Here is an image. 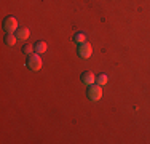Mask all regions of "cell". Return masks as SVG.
<instances>
[{"mask_svg": "<svg viewBox=\"0 0 150 144\" xmlns=\"http://www.w3.org/2000/svg\"><path fill=\"white\" fill-rule=\"evenodd\" d=\"M32 50H34V46H32L30 43H27V45H24L23 53H26V55H32Z\"/></svg>", "mask_w": 150, "mask_h": 144, "instance_id": "11", "label": "cell"}, {"mask_svg": "<svg viewBox=\"0 0 150 144\" xmlns=\"http://www.w3.org/2000/svg\"><path fill=\"white\" fill-rule=\"evenodd\" d=\"M27 67H29L30 71H38L42 67V59L40 56H38V53H32V55H29V58H27Z\"/></svg>", "mask_w": 150, "mask_h": 144, "instance_id": "3", "label": "cell"}, {"mask_svg": "<svg viewBox=\"0 0 150 144\" xmlns=\"http://www.w3.org/2000/svg\"><path fill=\"white\" fill-rule=\"evenodd\" d=\"M78 56L80 58H83V59H86V58H90L91 56V53H93V48H91V45L88 42H83V43H80L78 45Z\"/></svg>", "mask_w": 150, "mask_h": 144, "instance_id": "4", "label": "cell"}, {"mask_svg": "<svg viewBox=\"0 0 150 144\" xmlns=\"http://www.w3.org/2000/svg\"><path fill=\"white\" fill-rule=\"evenodd\" d=\"M3 29H5L6 34H13L18 31V21L15 16H6L3 19Z\"/></svg>", "mask_w": 150, "mask_h": 144, "instance_id": "2", "label": "cell"}, {"mask_svg": "<svg viewBox=\"0 0 150 144\" xmlns=\"http://www.w3.org/2000/svg\"><path fill=\"white\" fill-rule=\"evenodd\" d=\"M74 42H77V43L86 42V34H85V32H77V34L74 35Z\"/></svg>", "mask_w": 150, "mask_h": 144, "instance_id": "8", "label": "cell"}, {"mask_svg": "<svg viewBox=\"0 0 150 144\" xmlns=\"http://www.w3.org/2000/svg\"><path fill=\"white\" fill-rule=\"evenodd\" d=\"M86 95H88V98H90L91 101H99L102 98V90H101V85H90L88 86V90H86Z\"/></svg>", "mask_w": 150, "mask_h": 144, "instance_id": "1", "label": "cell"}, {"mask_svg": "<svg viewBox=\"0 0 150 144\" xmlns=\"http://www.w3.org/2000/svg\"><path fill=\"white\" fill-rule=\"evenodd\" d=\"M81 82H83L85 85H91V83H94V82H96V75L93 74L91 71H86V72L81 74Z\"/></svg>", "mask_w": 150, "mask_h": 144, "instance_id": "5", "label": "cell"}, {"mask_svg": "<svg viewBox=\"0 0 150 144\" xmlns=\"http://www.w3.org/2000/svg\"><path fill=\"white\" fill-rule=\"evenodd\" d=\"M96 82H98V83L101 85V86L105 85L107 82H109V75H107V74H101L99 77H96Z\"/></svg>", "mask_w": 150, "mask_h": 144, "instance_id": "10", "label": "cell"}, {"mask_svg": "<svg viewBox=\"0 0 150 144\" xmlns=\"http://www.w3.org/2000/svg\"><path fill=\"white\" fill-rule=\"evenodd\" d=\"M16 38L18 40H27L29 38V29L27 27H18V31H16Z\"/></svg>", "mask_w": 150, "mask_h": 144, "instance_id": "6", "label": "cell"}, {"mask_svg": "<svg viewBox=\"0 0 150 144\" xmlns=\"http://www.w3.org/2000/svg\"><path fill=\"white\" fill-rule=\"evenodd\" d=\"M16 40H18L16 35H13V34H6V37H5V43H6L8 46H13V45L16 43Z\"/></svg>", "mask_w": 150, "mask_h": 144, "instance_id": "9", "label": "cell"}, {"mask_svg": "<svg viewBox=\"0 0 150 144\" xmlns=\"http://www.w3.org/2000/svg\"><path fill=\"white\" fill-rule=\"evenodd\" d=\"M34 50H35V53L42 55V53H45V51H46V43H45L43 40L37 42V43H35V46H34Z\"/></svg>", "mask_w": 150, "mask_h": 144, "instance_id": "7", "label": "cell"}]
</instances>
